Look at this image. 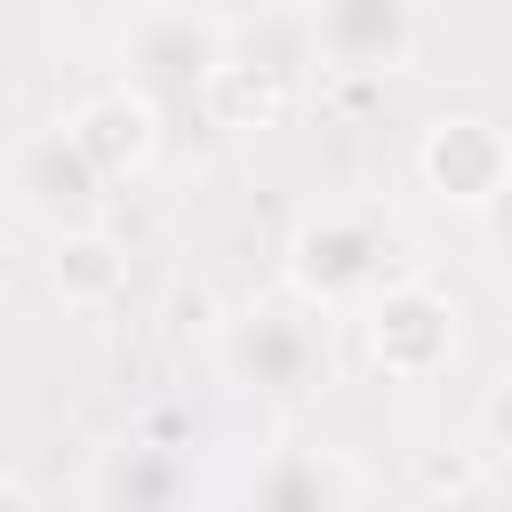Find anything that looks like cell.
I'll use <instances>...</instances> for the list:
<instances>
[{
    "mask_svg": "<svg viewBox=\"0 0 512 512\" xmlns=\"http://www.w3.org/2000/svg\"><path fill=\"white\" fill-rule=\"evenodd\" d=\"M416 280V240L376 200H320L288 232V296L312 312H368L384 288Z\"/></svg>",
    "mask_w": 512,
    "mask_h": 512,
    "instance_id": "6da1fadb",
    "label": "cell"
},
{
    "mask_svg": "<svg viewBox=\"0 0 512 512\" xmlns=\"http://www.w3.org/2000/svg\"><path fill=\"white\" fill-rule=\"evenodd\" d=\"M216 368L248 400H312L336 384V320L296 304V296H264V304L224 320Z\"/></svg>",
    "mask_w": 512,
    "mask_h": 512,
    "instance_id": "7a4b0ae2",
    "label": "cell"
},
{
    "mask_svg": "<svg viewBox=\"0 0 512 512\" xmlns=\"http://www.w3.org/2000/svg\"><path fill=\"white\" fill-rule=\"evenodd\" d=\"M360 336H368V360L392 376V384H432L448 360H456V344H464V312H456V296L440 288V280H400V288H384L368 312H360Z\"/></svg>",
    "mask_w": 512,
    "mask_h": 512,
    "instance_id": "3957f363",
    "label": "cell"
},
{
    "mask_svg": "<svg viewBox=\"0 0 512 512\" xmlns=\"http://www.w3.org/2000/svg\"><path fill=\"white\" fill-rule=\"evenodd\" d=\"M416 176L440 208H464V216H488L512 184V144L488 112H440L424 120L416 136Z\"/></svg>",
    "mask_w": 512,
    "mask_h": 512,
    "instance_id": "277c9868",
    "label": "cell"
},
{
    "mask_svg": "<svg viewBox=\"0 0 512 512\" xmlns=\"http://www.w3.org/2000/svg\"><path fill=\"white\" fill-rule=\"evenodd\" d=\"M232 512H360V464L328 440H272L240 464Z\"/></svg>",
    "mask_w": 512,
    "mask_h": 512,
    "instance_id": "5b68a950",
    "label": "cell"
},
{
    "mask_svg": "<svg viewBox=\"0 0 512 512\" xmlns=\"http://www.w3.org/2000/svg\"><path fill=\"white\" fill-rule=\"evenodd\" d=\"M120 56H128V88L200 96V80L224 64V16H208V8H136L120 24Z\"/></svg>",
    "mask_w": 512,
    "mask_h": 512,
    "instance_id": "8992f818",
    "label": "cell"
},
{
    "mask_svg": "<svg viewBox=\"0 0 512 512\" xmlns=\"http://www.w3.org/2000/svg\"><path fill=\"white\" fill-rule=\"evenodd\" d=\"M8 192H16L24 216H40V224H56V232H88V224H104V200H112V184L88 168V152L64 136V120L16 144V160H8Z\"/></svg>",
    "mask_w": 512,
    "mask_h": 512,
    "instance_id": "52a82bcc",
    "label": "cell"
},
{
    "mask_svg": "<svg viewBox=\"0 0 512 512\" xmlns=\"http://www.w3.org/2000/svg\"><path fill=\"white\" fill-rule=\"evenodd\" d=\"M304 56L328 72H400L416 56V8L408 0H328L304 8Z\"/></svg>",
    "mask_w": 512,
    "mask_h": 512,
    "instance_id": "ba28073f",
    "label": "cell"
},
{
    "mask_svg": "<svg viewBox=\"0 0 512 512\" xmlns=\"http://www.w3.org/2000/svg\"><path fill=\"white\" fill-rule=\"evenodd\" d=\"M64 136L88 152V168H96L104 184H128V176L152 168V152H160V104H152L144 88L112 80V88H96V96H80V104L64 112Z\"/></svg>",
    "mask_w": 512,
    "mask_h": 512,
    "instance_id": "9c48e42d",
    "label": "cell"
},
{
    "mask_svg": "<svg viewBox=\"0 0 512 512\" xmlns=\"http://www.w3.org/2000/svg\"><path fill=\"white\" fill-rule=\"evenodd\" d=\"M88 488H96L104 512H184L192 464H184L168 440H152V432H120V440L96 456Z\"/></svg>",
    "mask_w": 512,
    "mask_h": 512,
    "instance_id": "30bf717a",
    "label": "cell"
},
{
    "mask_svg": "<svg viewBox=\"0 0 512 512\" xmlns=\"http://www.w3.org/2000/svg\"><path fill=\"white\" fill-rule=\"evenodd\" d=\"M48 280H56V296H64V304L104 312V304L128 288V240H120V232H104V224H88V232H56Z\"/></svg>",
    "mask_w": 512,
    "mask_h": 512,
    "instance_id": "8fae6325",
    "label": "cell"
},
{
    "mask_svg": "<svg viewBox=\"0 0 512 512\" xmlns=\"http://www.w3.org/2000/svg\"><path fill=\"white\" fill-rule=\"evenodd\" d=\"M288 72H272V64H248V56H232L224 48V64L200 80V112L216 120V128H264V120H280V104H288Z\"/></svg>",
    "mask_w": 512,
    "mask_h": 512,
    "instance_id": "7c38bea8",
    "label": "cell"
},
{
    "mask_svg": "<svg viewBox=\"0 0 512 512\" xmlns=\"http://www.w3.org/2000/svg\"><path fill=\"white\" fill-rule=\"evenodd\" d=\"M432 512H512V496H504V480L496 472H480V480H464V488H448Z\"/></svg>",
    "mask_w": 512,
    "mask_h": 512,
    "instance_id": "4fadbf2b",
    "label": "cell"
},
{
    "mask_svg": "<svg viewBox=\"0 0 512 512\" xmlns=\"http://www.w3.org/2000/svg\"><path fill=\"white\" fill-rule=\"evenodd\" d=\"M0 512H32V496H24L16 480H0Z\"/></svg>",
    "mask_w": 512,
    "mask_h": 512,
    "instance_id": "5bb4252c",
    "label": "cell"
}]
</instances>
